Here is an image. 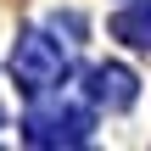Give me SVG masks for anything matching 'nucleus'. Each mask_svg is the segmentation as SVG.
<instances>
[{
  "label": "nucleus",
  "mask_w": 151,
  "mask_h": 151,
  "mask_svg": "<svg viewBox=\"0 0 151 151\" xmlns=\"http://www.w3.org/2000/svg\"><path fill=\"white\" fill-rule=\"evenodd\" d=\"M11 73H17V84H22L28 95H39V90H50V84L67 78V50H62L50 34L28 28V34H17V45H11Z\"/></svg>",
  "instance_id": "obj_1"
},
{
  "label": "nucleus",
  "mask_w": 151,
  "mask_h": 151,
  "mask_svg": "<svg viewBox=\"0 0 151 151\" xmlns=\"http://www.w3.org/2000/svg\"><path fill=\"white\" fill-rule=\"evenodd\" d=\"M95 134V118L73 101H56V106H34L22 118V140L28 146H90Z\"/></svg>",
  "instance_id": "obj_2"
},
{
  "label": "nucleus",
  "mask_w": 151,
  "mask_h": 151,
  "mask_svg": "<svg viewBox=\"0 0 151 151\" xmlns=\"http://www.w3.org/2000/svg\"><path fill=\"white\" fill-rule=\"evenodd\" d=\"M84 90H90V101H95V106H106V112H129V106H134V95H140V78H134L123 62H106V67H95V73H90V84H84Z\"/></svg>",
  "instance_id": "obj_3"
},
{
  "label": "nucleus",
  "mask_w": 151,
  "mask_h": 151,
  "mask_svg": "<svg viewBox=\"0 0 151 151\" xmlns=\"http://www.w3.org/2000/svg\"><path fill=\"white\" fill-rule=\"evenodd\" d=\"M112 34H118V39H129V45H140V50H151V0L123 6V11L112 17Z\"/></svg>",
  "instance_id": "obj_4"
}]
</instances>
